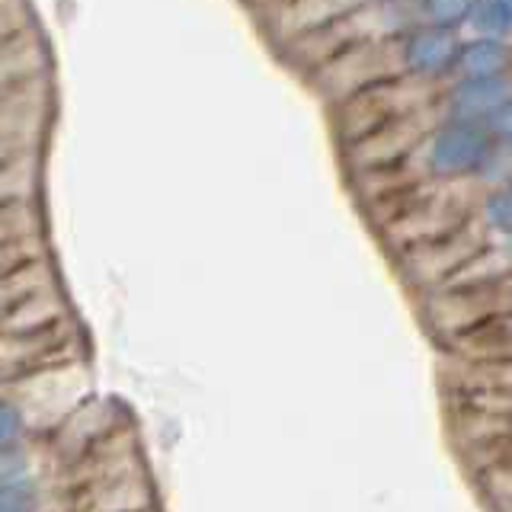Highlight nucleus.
I'll return each instance as SVG.
<instances>
[{"mask_svg":"<svg viewBox=\"0 0 512 512\" xmlns=\"http://www.w3.org/2000/svg\"><path fill=\"white\" fill-rule=\"evenodd\" d=\"M490 154H493V141L484 125L468 119H452L429 138L426 164L436 173L452 176V173L480 170Z\"/></svg>","mask_w":512,"mask_h":512,"instance_id":"1","label":"nucleus"},{"mask_svg":"<svg viewBox=\"0 0 512 512\" xmlns=\"http://www.w3.org/2000/svg\"><path fill=\"white\" fill-rule=\"evenodd\" d=\"M506 100H512V84L503 74L464 77L461 84L448 93V109H452V119L480 122V119L493 116Z\"/></svg>","mask_w":512,"mask_h":512,"instance_id":"2","label":"nucleus"},{"mask_svg":"<svg viewBox=\"0 0 512 512\" xmlns=\"http://www.w3.org/2000/svg\"><path fill=\"white\" fill-rule=\"evenodd\" d=\"M458 39L448 26H426L416 29L404 42V64L416 74H442L455 68Z\"/></svg>","mask_w":512,"mask_h":512,"instance_id":"3","label":"nucleus"},{"mask_svg":"<svg viewBox=\"0 0 512 512\" xmlns=\"http://www.w3.org/2000/svg\"><path fill=\"white\" fill-rule=\"evenodd\" d=\"M506 64H509L506 45L496 42L493 36L461 45L455 58V68L461 71V77H493V74H503Z\"/></svg>","mask_w":512,"mask_h":512,"instance_id":"4","label":"nucleus"},{"mask_svg":"<svg viewBox=\"0 0 512 512\" xmlns=\"http://www.w3.org/2000/svg\"><path fill=\"white\" fill-rule=\"evenodd\" d=\"M474 23L487 36H503L512 32V0H480L474 7Z\"/></svg>","mask_w":512,"mask_h":512,"instance_id":"5","label":"nucleus"},{"mask_svg":"<svg viewBox=\"0 0 512 512\" xmlns=\"http://www.w3.org/2000/svg\"><path fill=\"white\" fill-rule=\"evenodd\" d=\"M480 0H423V10L432 20V26H458L474 13Z\"/></svg>","mask_w":512,"mask_h":512,"instance_id":"6","label":"nucleus"},{"mask_svg":"<svg viewBox=\"0 0 512 512\" xmlns=\"http://www.w3.org/2000/svg\"><path fill=\"white\" fill-rule=\"evenodd\" d=\"M20 429H23L20 410L7 404V400H0V448H7L20 439Z\"/></svg>","mask_w":512,"mask_h":512,"instance_id":"7","label":"nucleus"},{"mask_svg":"<svg viewBox=\"0 0 512 512\" xmlns=\"http://www.w3.org/2000/svg\"><path fill=\"white\" fill-rule=\"evenodd\" d=\"M484 122H487L484 128H487L490 135H500V138H509V141H512V100H506V103H503L500 109H496L493 116H487Z\"/></svg>","mask_w":512,"mask_h":512,"instance_id":"8","label":"nucleus"},{"mask_svg":"<svg viewBox=\"0 0 512 512\" xmlns=\"http://www.w3.org/2000/svg\"><path fill=\"white\" fill-rule=\"evenodd\" d=\"M487 487L493 496H503V500H512V464H503L487 474Z\"/></svg>","mask_w":512,"mask_h":512,"instance_id":"9","label":"nucleus"},{"mask_svg":"<svg viewBox=\"0 0 512 512\" xmlns=\"http://www.w3.org/2000/svg\"><path fill=\"white\" fill-rule=\"evenodd\" d=\"M0 512H29L26 496L16 487H4L0 490Z\"/></svg>","mask_w":512,"mask_h":512,"instance_id":"10","label":"nucleus"},{"mask_svg":"<svg viewBox=\"0 0 512 512\" xmlns=\"http://www.w3.org/2000/svg\"><path fill=\"white\" fill-rule=\"evenodd\" d=\"M509 234V253H512V231H506Z\"/></svg>","mask_w":512,"mask_h":512,"instance_id":"11","label":"nucleus"},{"mask_svg":"<svg viewBox=\"0 0 512 512\" xmlns=\"http://www.w3.org/2000/svg\"><path fill=\"white\" fill-rule=\"evenodd\" d=\"M506 192H509V199H512V183H509V186H506Z\"/></svg>","mask_w":512,"mask_h":512,"instance_id":"12","label":"nucleus"}]
</instances>
